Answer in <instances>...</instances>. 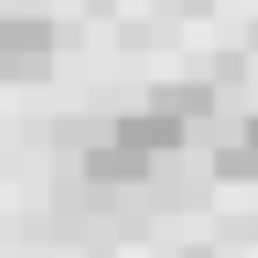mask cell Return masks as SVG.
<instances>
[{"mask_svg":"<svg viewBox=\"0 0 258 258\" xmlns=\"http://www.w3.org/2000/svg\"><path fill=\"white\" fill-rule=\"evenodd\" d=\"M59 59V30L30 8H0V81H44Z\"/></svg>","mask_w":258,"mask_h":258,"instance_id":"1","label":"cell"},{"mask_svg":"<svg viewBox=\"0 0 258 258\" xmlns=\"http://www.w3.org/2000/svg\"><path fill=\"white\" fill-rule=\"evenodd\" d=\"M111 133L125 140V148H140L148 162H177L184 148H192V125H177V118H162L155 103H140V111H118L111 118Z\"/></svg>","mask_w":258,"mask_h":258,"instance_id":"2","label":"cell"},{"mask_svg":"<svg viewBox=\"0 0 258 258\" xmlns=\"http://www.w3.org/2000/svg\"><path fill=\"white\" fill-rule=\"evenodd\" d=\"M148 103H155L162 118H177V125H214V111H221V81L214 74H184V81H155L148 89Z\"/></svg>","mask_w":258,"mask_h":258,"instance_id":"3","label":"cell"},{"mask_svg":"<svg viewBox=\"0 0 258 258\" xmlns=\"http://www.w3.org/2000/svg\"><path fill=\"white\" fill-rule=\"evenodd\" d=\"M236 133H243V140L258 148V111H243V125H236Z\"/></svg>","mask_w":258,"mask_h":258,"instance_id":"4","label":"cell"}]
</instances>
